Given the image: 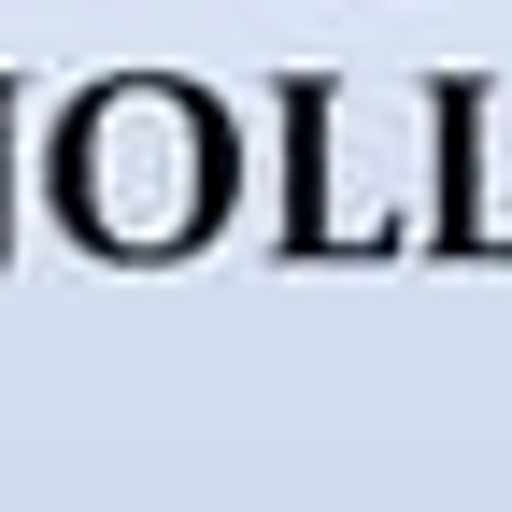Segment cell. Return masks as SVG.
<instances>
[{
  "label": "cell",
  "mask_w": 512,
  "mask_h": 512,
  "mask_svg": "<svg viewBox=\"0 0 512 512\" xmlns=\"http://www.w3.org/2000/svg\"><path fill=\"white\" fill-rule=\"evenodd\" d=\"M72 185H86V228L100 242H185L200 228V200L228 185V143L185 100H114V114H86V157H72Z\"/></svg>",
  "instance_id": "6da1fadb"
},
{
  "label": "cell",
  "mask_w": 512,
  "mask_h": 512,
  "mask_svg": "<svg viewBox=\"0 0 512 512\" xmlns=\"http://www.w3.org/2000/svg\"><path fill=\"white\" fill-rule=\"evenodd\" d=\"M427 128L384 100H299V228L313 242H399L427 228Z\"/></svg>",
  "instance_id": "7a4b0ae2"
}]
</instances>
